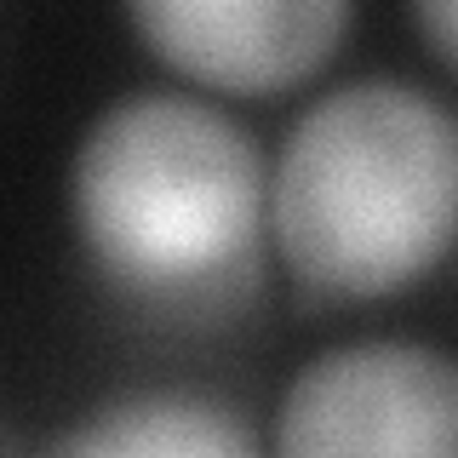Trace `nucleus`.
<instances>
[{
	"mask_svg": "<svg viewBox=\"0 0 458 458\" xmlns=\"http://www.w3.org/2000/svg\"><path fill=\"white\" fill-rule=\"evenodd\" d=\"M69 224L121 304L207 327L258 286L269 172L224 109L190 92H126L75 143Z\"/></svg>",
	"mask_w": 458,
	"mask_h": 458,
	"instance_id": "f257e3e1",
	"label": "nucleus"
},
{
	"mask_svg": "<svg viewBox=\"0 0 458 458\" xmlns=\"http://www.w3.org/2000/svg\"><path fill=\"white\" fill-rule=\"evenodd\" d=\"M269 235L321 304L419 286L458 241V114L395 75L321 92L281 138Z\"/></svg>",
	"mask_w": 458,
	"mask_h": 458,
	"instance_id": "f03ea898",
	"label": "nucleus"
},
{
	"mask_svg": "<svg viewBox=\"0 0 458 458\" xmlns=\"http://www.w3.org/2000/svg\"><path fill=\"white\" fill-rule=\"evenodd\" d=\"M276 458H458V361L407 338H361L298 367Z\"/></svg>",
	"mask_w": 458,
	"mask_h": 458,
	"instance_id": "7ed1b4c3",
	"label": "nucleus"
},
{
	"mask_svg": "<svg viewBox=\"0 0 458 458\" xmlns=\"http://www.w3.org/2000/svg\"><path fill=\"white\" fill-rule=\"evenodd\" d=\"M126 23L183 81L235 98H269L304 86L333 64L350 35L338 0H161L132 6Z\"/></svg>",
	"mask_w": 458,
	"mask_h": 458,
	"instance_id": "20e7f679",
	"label": "nucleus"
},
{
	"mask_svg": "<svg viewBox=\"0 0 458 458\" xmlns=\"http://www.w3.org/2000/svg\"><path fill=\"white\" fill-rule=\"evenodd\" d=\"M40 458H264L247 419L200 390H132L92 407Z\"/></svg>",
	"mask_w": 458,
	"mask_h": 458,
	"instance_id": "39448f33",
	"label": "nucleus"
},
{
	"mask_svg": "<svg viewBox=\"0 0 458 458\" xmlns=\"http://www.w3.org/2000/svg\"><path fill=\"white\" fill-rule=\"evenodd\" d=\"M412 29L424 35V47L458 75V0H436V6H412Z\"/></svg>",
	"mask_w": 458,
	"mask_h": 458,
	"instance_id": "423d86ee",
	"label": "nucleus"
}]
</instances>
